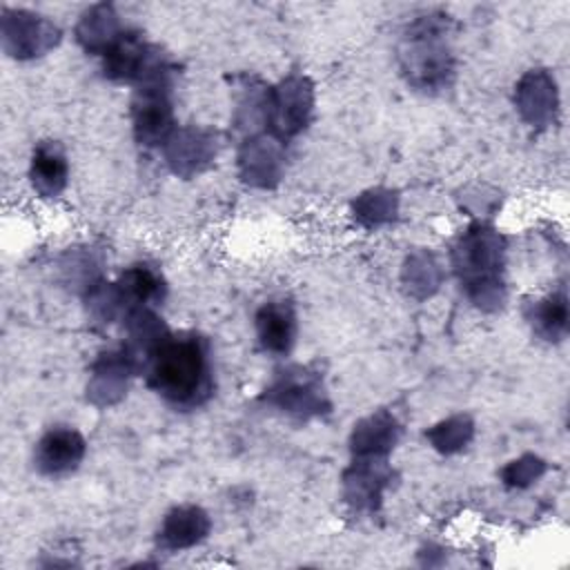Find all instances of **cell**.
<instances>
[{"label": "cell", "mask_w": 570, "mask_h": 570, "mask_svg": "<svg viewBox=\"0 0 570 570\" xmlns=\"http://www.w3.org/2000/svg\"><path fill=\"white\" fill-rule=\"evenodd\" d=\"M147 385L176 407H198L214 392L209 347L198 334H167L145 361Z\"/></svg>", "instance_id": "obj_1"}, {"label": "cell", "mask_w": 570, "mask_h": 570, "mask_svg": "<svg viewBox=\"0 0 570 570\" xmlns=\"http://www.w3.org/2000/svg\"><path fill=\"white\" fill-rule=\"evenodd\" d=\"M454 269L468 296L483 309L503 303V240L485 225L470 227L454 247Z\"/></svg>", "instance_id": "obj_2"}, {"label": "cell", "mask_w": 570, "mask_h": 570, "mask_svg": "<svg viewBox=\"0 0 570 570\" xmlns=\"http://www.w3.org/2000/svg\"><path fill=\"white\" fill-rule=\"evenodd\" d=\"M441 33L443 27L425 16L416 20L405 36V49L401 51L403 69L410 82L421 89L443 87L452 73V58Z\"/></svg>", "instance_id": "obj_3"}, {"label": "cell", "mask_w": 570, "mask_h": 570, "mask_svg": "<svg viewBox=\"0 0 570 570\" xmlns=\"http://www.w3.org/2000/svg\"><path fill=\"white\" fill-rule=\"evenodd\" d=\"M171 67L138 82L131 100L134 136L145 147L167 145L176 131L171 109Z\"/></svg>", "instance_id": "obj_4"}, {"label": "cell", "mask_w": 570, "mask_h": 570, "mask_svg": "<svg viewBox=\"0 0 570 570\" xmlns=\"http://www.w3.org/2000/svg\"><path fill=\"white\" fill-rule=\"evenodd\" d=\"M314 109V87L305 76H289L263 96V120L276 140L301 134Z\"/></svg>", "instance_id": "obj_5"}, {"label": "cell", "mask_w": 570, "mask_h": 570, "mask_svg": "<svg viewBox=\"0 0 570 570\" xmlns=\"http://www.w3.org/2000/svg\"><path fill=\"white\" fill-rule=\"evenodd\" d=\"M60 40V29L45 16L24 9L2 11V45L18 60L47 53Z\"/></svg>", "instance_id": "obj_6"}, {"label": "cell", "mask_w": 570, "mask_h": 570, "mask_svg": "<svg viewBox=\"0 0 570 570\" xmlns=\"http://www.w3.org/2000/svg\"><path fill=\"white\" fill-rule=\"evenodd\" d=\"M265 399L274 403L278 410L298 419L318 416L327 407L321 379L303 367H287L278 372Z\"/></svg>", "instance_id": "obj_7"}, {"label": "cell", "mask_w": 570, "mask_h": 570, "mask_svg": "<svg viewBox=\"0 0 570 570\" xmlns=\"http://www.w3.org/2000/svg\"><path fill=\"white\" fill-rule=\"evenodd\" d=\"M140 370L138 358L127 345L118 350H107L98 356L91 367L87 383V399L96 405H111L120 401L127 392L129 379Z\"/></svg>", "instance_id": "obj_8"}, {"label": "cell", "mask_w": 570, "mask_h": 570, "mask_svg": "<svg viewBox=\"0 0 570 570\" xmlns=\"http://www.w3.org/2000/svg\"><path fill=\"white\" fill-rule=\"evenodd\" d=\"M85 452V436L76 428L53 425L38 439L33 450V465L45 476H65L82 463Z\"/></svg>", "instance_id": "obj_9"}, {"label": "cell", "mask_w": 570, "mask_h": 570, "mask_svg": "<svg viewBox=\"0 0 570 570\" xmlns=\"http://www.w3.org/2000/svg\"><path fill=\"white\" fill-rule=\"evenodd\" d=\"M254 327L258 345L276 356H283L292 350L296 341V312L294 305L285 298L265 301L254 314Z\"/></svg>", "instance_id": "obj_10"}, {"label": "cell", "mask_w": 570, "mask_h": 570, "mask_svg": "<svg viewBox=\"0 0 570 570\" xmlns=\"http://www.w3.org/2000/svg\"><path fill=\"white\" fill-rule=\"evenodd\" d=\"M514 102L521 116L534 125L546 127L554 122L557 116V85L554 78L543 69L528 71L514 91Z\"/></svg>", "instance_id": "obj_11"}, {"label": "cell", "mask_w": 570, "mask_h": 570, "mask_svg": "<svg viewBox=\"0 0 570 570\" xmlns=\"http://www.w3.org/2000/svg\"><path fill=\"white\" fill-rule=\"evenodd\" d=\"M116 292H118V301H120V314L127 316L131 309H140V307H151L163 303L165 294H167V285L163 274L147 265V263H138L127 267L118 283Z\"/></svg>", "instance_id": "obj_12"}, {"label": "cell", "mask_w": 570, "mask_h": 570, "mask_svg": "<svg viewBox=\"0 0 570 570\" xmlns=\"http://www.w3.org/2000/svg\"><path fill=\"white\" fill-rule=\"evenodd\" d=\"M171 169L180 176H191L207 167L216 156V138L212 131L187 127L176 129L165 145Z\"/></svg>", "instance_id": "obj_13"}, {"label": "cell", "mask_w": 570, "mask_h": 570, "mask_svg": "<svg viewBox=\"0 0 570 570\" xmlns=\"http://www.w3.org/2000/svg\"><path fill=\"white\" fill-rule=\"evenodd\" d=\"M209 517L198 505H176L169 510L158 530V543L165 550H185L200 543L209 532Z\"/></svg>", "instance_id": "obj_14"}, {"label": "cell", "mask_w": 570, "mask_h": 570, "mask_svg": "<svg viewBox=\"0 0 570 570\" xmlns=\"http://www.w3.org/2000/svg\"><path fill=\"white\" fill-rule=\"evenodd\" d=\"M69 178V163L65 149L53 140H42L33 147L31 165H29V180L31 187L42 198H56Z\"/></svg>", "instance_id": "obj_15"}, {"label": "cell", "mask_w": 570, "mask_h": 570, "mask_svg": "<svg viewBox=\"0 0 570 570\" xmlns=\"http://www.w3.org/2000/svg\"><path fill=\"white\" fill-rule=\"evenodd\" d=\"M281 140L274 136H256L247 140L238 154L240 174L247 183L258 187H272L281 178Z\"/></svg>", "instance_id": "obj_16"}, {"label": "cell", "mask_w": 570, "mask_h": 570, "mask_svg": "<svg viewBox=\"0 0 570 570\" xmlns=\"http://www.w3.org/2000/svg\"><path fill=\"white\" fill-rule=\"evenodd\" d=\"M399 439V423L396 419L381 410L370 414L358 425H354L350 445L354 459H387L390 450Z\"/></svg>", "instance_id": "obj_17"}, {"label": "cell", "mask_w": 570, "mask_h": 570, "mask_svg": "<svg viewBox=\"0 0 570 570\" xmlns=\"http://www.w3.org/2000/svg\"><path fill=\"white\" fill-rule=\"evenodd\" d=\"M116 9L107 2L89 7L76 27V40L96 56H102L125 31Z\"/></svg>", "instance_id": "obj_18"}, {"label": "cell", "mask_w": 570, "mask_h": 570, "mask_svg": "<svg viewBox=\"0 0 570 570\" xmlns=\"http://www.w3.org/2000/svg\"><path fill=\"white\" fill-rule=\"evenodd\" d=\"M390 474L385 459H354L345 474V497L356 508H376Z\"/></svg>", "instance_id": "obj_19"}, {"label": "cell", "mask_w": 570, "mask_h": 570, "mask_svg": "<svg viewBox=\"0 0 570 570\" xmlns=\"http://www.w3.org/2000/svg\"><path fill=\"white\" fill-rule=\"evenodd\" d=\"M532 330L546 341H561L568 334V298L566 292L550 294L537 303L528 314Z\"/></svg>", "instance_id": "obj_20"}, {"label": "cell", "mask_w": 570, "mask_h": 570, "mask_svg": "<svg viewBox=\"0 0 570 570\" xmlns=\"http://www.w3.org/2000/svg\"><path fill=\"white\" fill-rule=\"evenodd\" d=\"M472 434H474L472 419L465 414H456V416H450V419L436 423L425 436L430 439L434 450H439L443 454H452V452L463 450L470 443Z\"/></svg>", "instance_id": "obj_21"}, {"label": "cell", "mask_w": 570, "mask_h": 570, "mask_svg": "<svg viewBox=\"0 0 570 570\" xmlns=\"http://www.w3.org/2000/svg\"><path fill=\"white\" fill-rule=\"evenodd\" d=\"M354 216L367 227L383 225L396 216V196L387 189H372L361 194L354 203Z\"/></svg>", "instance_id": "obj_22"}, {"label": "cell", "mask_w": 570, "mask_h": 570, "mask_svg": "<svg viewBox=\"0 0 570 570\" xmlns=\"http://www.w3.org/2000/svg\"><path fill=\"white\" fill-rule=\"evenodd\" d=\"M403 281L412 294L430 296L441 281L439 265L432 261L430 254H414L403 267Z\"/></svg>", "instance_id": "obj_23"}, {"label": "cell", "mask_w": 570, "mask_h": 570, "mask_svg": "<svg viewBox=\"0 0 570 570\" xmlns=\"http://www.w3.org/2000/svg\"><path fill=\"white\" fill-rule=\"evenodd\" d=\"M546 472V463L534 456V454H525L517 461H510L503 472L501 479L508 488H528L532 481H537L541 474Z\"/></svg>", "instance_id": "obj_24"}]
</instances>
